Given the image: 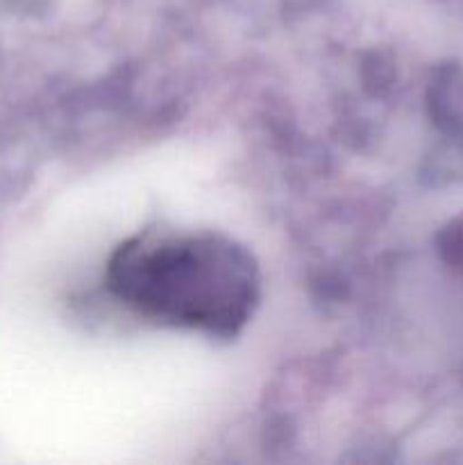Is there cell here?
<instances>
[{"label": "cell", "mask_w": 463, "mask_h": 465, "mask_svg": "<svg viewBox=\"0 0 463 465\" xmlns=\"http://www.w3.org/2000/svg\"><path fill=\"white\" fill-rule=\"evenodd\" d=\"M104 282L145 321L225 339L248 325L261 293L252 254L212 232L132 236L109 257Z\"/></svg>", "instance_id": "1"}]
</instances>
